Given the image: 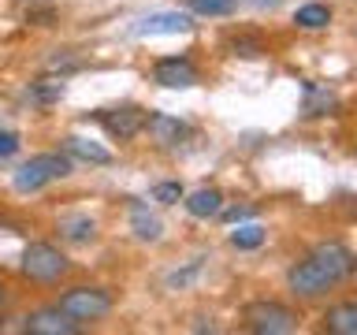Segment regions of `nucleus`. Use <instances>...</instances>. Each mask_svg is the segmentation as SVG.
<instances>
[{
  "mask_svg": "<svg viewBox=\"0 0 357 335\" xmlns=\"http://www.w3.org/2000/svg\"><path fill=\"white\" fill-rule=\"evenodd\" d=\"M56 231H60V239L75 242V246H86L97 239V220L86 216V212H63L60 220H56Z\"/></svg>",
  "mask_w": 357,
  "mask_h": 335,
  "instance_id": "f8f14e48",
  "label": "nucleus"
},
{
  "mask_svg": "<svg viewBox=\"0 0 357 335\" xmlns=\"http://www.w3.org/2000/svg\"><path fill=\"white\" fill-rule=\"evenodd\" d=\"M261 8H275V4H283V0H257Z\"/></svg>",
  "mask_w": 357,
  "mask_h": 335,
  "instance_id": "a878e982",
  "label": "nucleus"
},
{
  "mask_svg": "<svg viewBox=\"0 0 357 335\" xmlns=\"http://www.w3.org/2000/svg\"><path fill=\"white\" fill-rule=\"evenodd\" d=\"M264 239H268V231L261 228V223H242L238 220V228L231 231L234 250H257V246H264Z\"/></svg>",
  "mask_w": 357,
  "mask_h": 335,
  "instance_id": "aec40b11",
  "label": "nucleus"
},
{
  "mask_svg": "<svg viewBox=\"0 0 357 335\" xmlns=\"http://www.w3.org/2000/svg\"><path fill=\"white\" fill-rule=\"evenodd\" d=\"M63 153L75 156V161H86V164H112V153L105 145H97L93 138H78V134H67L63 138Z\"/></svg>",
  "mask_w": 357,
  "mask_h": 335,
  "instance_id": "2eb2a0df",
  "label": "nucleus"
},
{
  "mask_svg": "<svg viewBox=\"0 0 357 335\" xmlns=\"http://www.w3.org/2000/svg\"><path fill=\"white\" fill-rule=\"evenodd\" d=\"M186 30H194V19L186 11H153L134 27L138 38H160V34H186Z\"/></svg>",
  "mask_w": 357,
  "mask_h": 335,
  "instance_id": "9d476101",
  "label": "nucleus"
},
{
  "mask_svg": "<svg viewBox=\"0 0 357 335\" xmlns=\"http://www.w3.org/2000/svg\"><path fill=\"white\" fill-rule=\"evenodd\" d=\"M183 183H156L153 186V201L156 205H178V201H183Z\"/></svg>",
  "mask_w": 357,
  "mask_h": 335,
  "instance_id": "5701e85b",
  "label": "nucleus"
},
{
  "mask_svg": "<svg viewBox=\"0 0 357 335\" xmlns=\"http://www.w3.org/2000/svg\"><path fill=\"white\" fill-rule=\"evenodd\" d=\"M0 306H4V283H0Z\"/></svg>",
  "mask_w": 357,
  "mask_h": 335,
  "instance_id": "bb28decb",
  "label": "nucleus"
},
{
  "mask_svg": "<svg viewBox=\"0 0 357 335\" xmlns=\"http://www.w3.org/2000/svg\"><path fill=\"white\" fill-rule=\"evenodd\" d=\"M183 205L194 220H208V216H220L223 194L216 186H201V190H194V194H183Z\"/></svg>",
  "mask_w": 357,
  "mask_h": 335,
  "instance_id": "ddd939ff",
  "label": "nucleus"
},
{
  "mask_svg": "<svg viewBox=\"0 0 357 335\" xmlns=\"http://www.w3.org/2000/svg\"><path fill=\"white\" fill-rule=\"evenodd\" d=\"M227 49L234 56H245V60H253V56L264 52V41L253 38V34H234V38H227Z\"/></svg>",
  "mask_w": 357,
  "mask_h": 335,
  "instance_id": "4be33fe9",
  "label": "nucleus"
},
{
  "mask_svg": "<svg viewBox=\"0 0 357 335\" xmlns=\"http://www.w3.org/2000/svg\"><path fill=\"white\" fill-rule=\"evenodd\" d=\"M19 268L26 279H33V283H56V279H63L71 272V261H67L52 242H30L19 257Z\"/></svg>",
  "mask_w": 357,
  "mask_h": 335,
  "instance_id": "f03ea898",
  "label": "nucleus"
},
{
  "mask_svg": "<svg viewBox=\"0 0 357 335\" xmlns=\"http://www.w3.org/2000/svg\"><path fill=\"white\" fill-rule=\"evenodd\" d=\"M287 287H290V295H298V298H320V295H328V290L335 287V279L328 276V268L309 253L305 261L290 265Z\"/></svg>",
  "mask_w": 357,
  "mask_h": 335,
  "instance_id": "39448f33",
  "label": "nucleus"
},
{
  "mask_svg": "<svg viewBox=\"0 0 357 335\" xmlns=\"http://www.w3.org/2000/svg\"><path fill=\"white\" fill-rule=\"evenodd\" d=\"M130 231L138 234L142 242H160L164 239V223L156 212H149V205H142V201H134L130 205Z\"/></svg>",
  "mask_w": 357,
  "mask_h": 335,
  "instance_id": "4468645a",
  "label": "nucleus"
},
{
  "mask_svg": "<svg viewBox=\"0 0 357 335\" xmlns=\"http://www.w3.org/2000/svg\"><path fill=\"white\" fill-rule=\"evenodd\" d=\"M63 97V75L56 78V75H45V78H38V82H30V100L33 105H56V100Z\"/></svg>",
  "mask_w": 357,
  "mask_h": 335,
  "instance_id": "a211bd4d",
  "label": "nucleus"
},
{
  "mask_svg": "<svg viewBox=\"0 0 357 335\" xmlns=\"http://www.w3.org/2000/svg\"><path fill=\"white\" fill-rule=\"evenodd\" d=\"M97 123L105 127L112 138H119V142H130V138H138L142 127H145V108L138 105H119V108H100L97 112Z\"/></svg>",
  "mask_w": 357,
  "mask_h": 335,
  "instance_id": "423d86ee",
  "label": "nucleus"
},
{
  "mask_svg": "<svg viewBox=\"0 0 357 335\" xmlns=\"http://www.w3.org/2000/svg\"><path fill=\"white\" fill-rule=\"evenodd\" d=\"M312 257L328 268V276L335 279V283H342V279H350L354 276V268H357V261H354V250L350 246H342V242H320L317 250H312Z\"/></svg>",
  "mask_w": 357,
  "mask_h": 335,
  "instance_id": "1a4fd4ad",
  "label": "nucleus"
},
{
  "mask_svg": "<svg viewBox=\"0 0 357 335\" xmlns=\"http://www.w3.org/2000/svg\"><path fill=\"white\" fill-rule=\"evenodd\" d=\"M183 4L194 11V15H234V8H238V0H183Z\"/></svg>",
  "mask_w": 357,
  "mask_h": 335,
  "instance_id": "412c9836",
  "label": "nucleus"
},
{
  "mask_svg": "<svg viewBox=\"0 0 357 335\" xmlns=\"http://www.w3.org/2000/svg\"><path fill=\"white\" fill-rule=\"evenodd\" d=\"M294 22L301 30H324L331 22V8L328 4H301L294 11Z\"/></svg>",
  "mask_w": 357,
  "mask_h": 335,
  "instance_id": "6ab92c4d",
  "label": "nucleus"
},
{
  "mask_svg": "<svg viewBox=\"0 0 357 335\" xmlns=\"http://www.w3.org/2000/svg\"><path fill=\"white\" fill-rule=\"evenodd\" d=\"M153 82H160L167 89H190L201 82V75L190 56H164V60L153 64Z\"/></svg>",
  "mask_w": 357,
  "mask_h": 335,
  "instance_id": "0eeeda50",
  "label": "nucleus"
},
{
  "mask_svg": "<svg viewBox=\"0 0 357 335\" xmlns=\"http://www.w3.org/2000/svg\"><path fill=\"white\" fill-rule=\"evenodd\" d=\"M67 175H71V156L60 149V153L30 156L26 164L15 168V179H11V183H15L19 194H33V190L49 186V183H56V179H67Z\"/></svg>",
  "mask_w": 357,
  "mask_h": 335,
  "instance_id": "f257e3e1",
  "label": "nucleus"
},
{
  "mask_svg": "<svg viewBox=\"0 0 357 335\" xmlns=\"http://www.w3.org/2000/svg\"><path fill=\"white\" fill-rule=\"evenodd\" d=\"M19 134L15 131H0V161H4V156H11V153H19Z\"/></svg>",
  "mask_w": 357,
  "mask_h": 335,
  "instance_id": "393cba45",
  "label": "nucleus"
},
{
  "mask_svg": "<svg viewBox=\"0 0 357 335\" xmlns=\"http://www.w3.org/2000/svg\"><path fill=\"white\" fill-rule=\"evenodd\" d=\"M301 89H305V105H301L305 116H331V112H339V97L331 89H324L317 82H305Z\"/></svg>",
  "mask_w": 357,
  "mask_h": 335,
  "instance_id": "f3484780",
  "label": "nucleus"
},
{
  "mask_svg": "<svg viewBox=\"0 0 357 335\" xmlns=\"http://www.w3.org/2000/svg\"><path fill=\"white\" fill-rule=\"evenodd\" d=\"M112 306H116V298H112L105 287H71V290H63V295H60V302H56V309L67 313V317L78 320V324L108 317Z\"/></svg>",
  "mask_w": 357,
  "mask_h": 335,
  "instance_id": "7ed1b4c3",
  "label": "nucleus"
},
{
  "mask_svg": "<svg viewBox=\"0 0 357 335\" xmlns=\"http://www.w3.org/2000/svg\"><path fill=\"white\" fill-rule=\"evenodd\" d=\"M22 328L30 335H75L78 320H71L67 313H60L52 306V309H38V313H30V317H22Z\"/></svg>",
  "mask_w": 357,
  "mask_h": 335,
  "instance_id": "9b49d317",
  "label": "nucleus"
},
{
  "mask_svg": "<svg viewBox=\"0 0 357 335\" xmlns=\"http://www.w3.org/2000/svg\"><path fill=\"white\" fill-rule=\"evenodd\" d=\"M242 320H245V328L257 332V335H287V332H294L298 328V313L283 306V302H250V306L242 309Z\"/></svg>",
  "mask_w": 357,
  "mask_h": 335,
  "instance_id": "20e7f679",
  "label": "nucleus"
},
{
  "mask_svg": "<svg viewBox=\"0 0 357 335\" xmlns=\"http://www.w3.org/2000/svg\"><path fill=\"white\" fill-rule=\"evenodd\" d=\"M156 145H164V149H172V145H183L190 138V123L167 116V112H145V127H142Z\"/></svg>",
  "mask_w": 357,
  "mask_h": 335,
  "instance_id": "6e6552de",
  "label": "nucleus"
},
{
  "mask_svg": "<svg viewBox=\"0 0 357 335\" xmlns=\"http://www.w3.org/2000/svg\"><path fill=\"white\" fill-rule=\"evenodd\" d=\"M257 212V205H231V209H220V216L227 223H238V220H250Z\"/></svg>",
  "mask_w": 357,
  "mask_h": 335,
  "instance_id": "b1692460",
  "label": "nucleus"
},
{
  "mask_svg": "<svg viewBox=\"0 0 357 335\" xmlns=\"http://www.w3.org/2000/svg\"><path fill=\"white\" fill-rule=\"evenodd\" d=\"M324 328L331 335H357V306L354 302H339L324 313Z\"/></svg>",
  "mask_w": 357,
  "mask_h": 335,
  "instance_id": "dca6fc26",
  "label": "nucleus"
}]
</instances>
